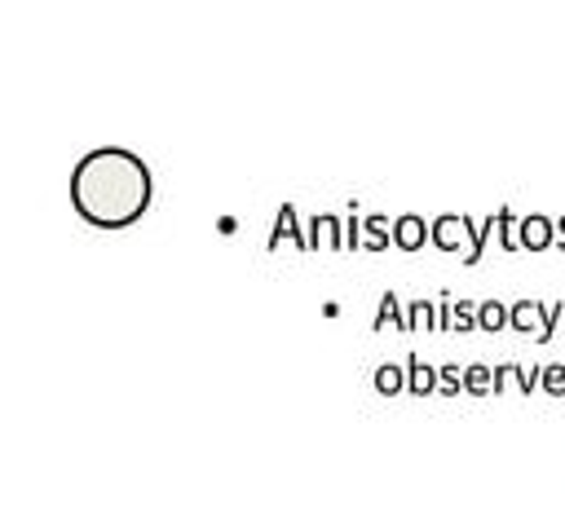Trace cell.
<instances>
[{
  "mask_svg": "<svg viewBox=\"0 0 565 529\" xmlns=\"http://www.w3.org/2000/svg\"><path fill=\"white\" fill-rule=\"evenodd\" d=\"M66 198L79 212V220H88L97 229H128L150 212L154 176L137 150L97 145L71 168Z\"/></svg>",
  "mask_w": 565,
  "mask_h": 529,
  "instance_id": "6da1fadb",
  "label": "cell"
}]
</instances>
